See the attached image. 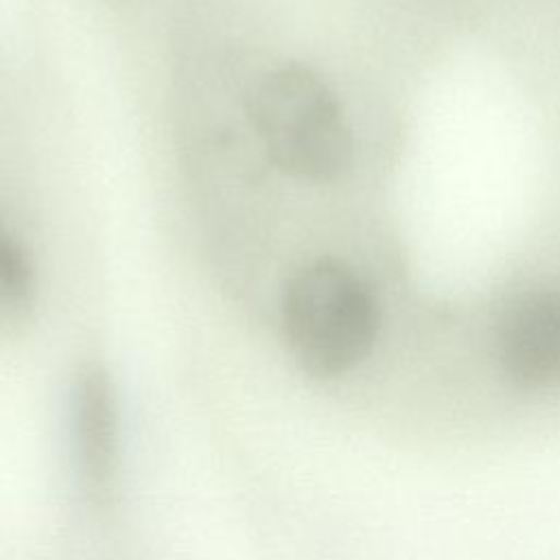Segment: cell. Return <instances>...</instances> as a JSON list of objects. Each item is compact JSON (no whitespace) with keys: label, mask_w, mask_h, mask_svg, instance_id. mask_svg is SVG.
I'll list each match as a JSON object with an SVG mask.
<instances>
[{"label":"cell","mask_w":560,"mask_h":560,"mask_svg":"<svg viewBox=\"0 0 560 560\" xmlns=\"http://www.w3.org/2000/svg\"><path fill=\"white\" fill-rule=\"evenodd\" d=\"M497 348L514 383H560V287H545L516 300L501 319Z\"/></svg>","instance_id":"cell-4"},{"label":"cell","mask_w":560,"mask_h":560,"mask_svg":"<svg viewBox=\"0 0 560 560\" xmlns=\"http://www.w3.org/2000/svg\"><path fill=\"white\" fill-rule=\"evenodd\" d=\"M70 435L81 488L94 505H105L116 477L118 409L112 376L101 363L83 365L72 381Z\"/></svg>","instance_id":"cell-3"},{"label":"cell","mask_w":560,"mask_h":560,"mask_svg":"<svg viewBox=\"0 0 560 560\" xmlns=\"http://www.w3.org/2000/svg\"><path fill=\"white\" fill-rule=\"evenodd\" d=\"M247 114L267 158L289 177L332 182L352 162V131L332 88L304 63L269 70Z\"/></svg>","instance_id":"cell-2"},{"label":"cell","mask_w":560,"mask_h":560,"mask_svg":"<svg viewBox=\"0 0 560 560\" xmlns=\"http://www.w3.org/2000/svg\"><path fill=\"white\" fill-rule=\"evenodd\" d=\"M287 348L302 372L335 378L361 363L378 335V304L343 260L322 256L287 280L280 302Z\"/></svg>","instance_id":"cell-1"},{"label":"cell","mask_w":560,"mask_h":560,"mask_svg":"<svg viewBox=\"0 0 560 560\" xmlns=\"http://www.w3.org/2000/svg\"><path fill=\"white\" fill-rule=\"evenodd\" d=\"M35 308V269L22 241L0 219V328L20 332Z\"/></svg>","instance_id":"cell-5"}]
</instances>
